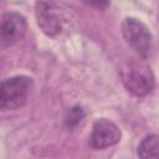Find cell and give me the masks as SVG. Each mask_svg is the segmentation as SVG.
Segmentation results:
<instances>
[{
  "instance_id": "6da1fadb",
  "label": "cell",
  "mask_w": 159,
  "mask_h": 159,
  "mask_svg": "<svg viewBox=\"0 0 159 159\" xmlns=\"http://www.w3.org/2000/svg\"><path fill=\"white\" fill-rule=\"evenodd\" d=\"M120 78L127 91L135 97L147 96L154 87L153 72L144 60H128L122 66Z\"/></svg>"
},
{
  "instance_id": "7a4b0ae2",
  "label": "cell",
  "mask_w": 159,
  "mask_h": 159,
  "mask_svg": "<svg viewBox=\"0 0 159 159\" xmlns=\"http://www.w3.org/2000/svg\"><path fill=\"white\" fill-rule=\"evenodd\" d=\"M32 78L29 76H14L1 82L0 107L2 111H14L22 107L31 92Z\"/></svg>"
},
{
  "instance_id": "3957f363",
  "label": "cell",
  "mask_w": 159,
  "mask_h": 159,
  "mask_svg": "<svg viewBox=\"0 0 159 159\" xmlns=\"http://www.w3.org/2000/svg\"><path fill=\"white\" fill-rule=\"evenodd\" d=\"M122 34L127 43L142 57H147L152 48V35L149 29L138 19L127 17L122 22Z\"/></svg>"
},
{
  "instance_id": "277c9868",
  "label": "cell",
  "mask_w": 159,
  "mask_h": 159,
  "mask_svg": "<svg viewBox=\"0 0 159 159\" xmlns=\"http://www.w3.org/2000/svg\"><path fill=\"white\" fill-rule=\"evenodd\" d=\"M35 14L37 25L45 35L55 37L62 31L63 20L61 11L52 0H37Z\"/></svg>"
},
{
  "instance_id": "5b68a950",
  "label": "cell",
  "mask_w": 159,
  "mask_h": 159,
  "mask_svg": "<svg viewBox=\"0 0 159 159\" xmlns=\"http://www.w3.org/2000/svg\"><path fill=\"white\" fill-rule=\"evenodd\" d=\"M120 139V129L107 118H99L93 123L89 135V145L96 149H106L117 144Z\"/></svg>"
},
{
  "instance_id": "8992f818",
  "label": "cell",
  "mask_w": 159,
  "mask_h": 159,
  "mask_svg": "<svg viewBox=\"0 0 159 159\" xmlns=\"http://www.w3.org/2000/svg\"><path fill=\"white\" fill-rule=\"evenodd\" d=\"M27 30L26 19L19 12H6L1 17L0 41L2 47L11 46L20 41Z\"/></svg>"
},
{
  "instance_id": "52a82bcc",
  "label": "cell",
  "mask_w": 159,
  "mask_h": 159,
  "mask_svg": "<svg viewBox=\"0 0 159 159\" xmlns=\"http://www.w3.org/2000/svg\"><path fill=\"white\" fill-rule=\"evenodd\" d=\"M138 155L143 159L159 158V135L150 134L144 137L138 145Z\"/></svg>"
},
{
  "instance_id": "ba28073f",
  "label": "cell",
  "mask_w": 159,
  "mask_h": 159,
  "mask_svg": "<svg viewBox=\"0 0 159 159\" xmlns=\"http://www.w3.org/2000/svg\"><path fill=\"white\" fill-rule=\"evenodd\" d=\"M83 118H84V111H83V108L81 106L72 107L67 112V116H66V125H67V128H70V129L76 128L82 122Z\"/></svg>"
},
{
  "instance_id": "9c48e42d",
  "label": "cell",
  "mask_w": 159,
  "mask_h": 159,
  "mask_svg": "<svg viewBox=\"0 0 159 159\" xmlns=\"http://www.w3.org/2000/svg\"><path fill=\"white\" fill-rule=\"evenodd\" d=\"M81 1L87 6L99 9V10H103L109 5V0H81Z\"/></svg>"
}]
</instances>
